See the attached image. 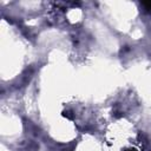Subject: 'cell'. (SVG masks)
I'll use <instances>...</instances> for the list:
<instances>
[{
  "label": "cell",
  "instance_id": "2",
  "mask_svg": "<svg viewBox=\"0 0 151 151\" xmlns=\"http://www.w3.org/2000/svg\"><path fill=\"white\" fill-rule=\"evenodd\" d=\"M142 5L145 7V9L151 11V1H144V2H142Z\"/></svg>",
  "mask_w": 151,
  "mask_h": 151
},
{
  "label": "cell",
  "instance_id": "3",
  "mask_svg": "<svg viewBox=\"0 0 151 151\" xmlns=\"http://www.w3.org/2000/svg\"><path fill=\"white\" fill-rule=\"evenodd\" d=\"M124 151H136L134 149H126V150H124Z\"/></svg>",
  "mask_w": 151,
  "mask_h": 151
},
{
  "label": "cell",
  "instance_id": "1",
  "mask_svg": "<svg viewBox=\"0 0 151 151\" xmlns=\"http://www.w3.org/2000/svg\"><path fill=\"white\" fill-rule=\"evenodd\" d=\"M63 116H64L65 118H67V119H73V116H72V113H71L70 111H64V112H63Z\"/></svg>",
  "mask_w": 151,
  "mask_h": 151
}]
</instances>
